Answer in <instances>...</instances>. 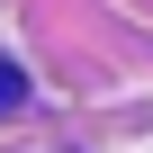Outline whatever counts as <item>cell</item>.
<instances>
[{
  "mask_svg": "<svg viewBox=\"0 0 153 153\" xmlns=\"http://www.w3.org/2000/svg\"><path fill=\"white\" fill-rule=\"evenodd\" d=\"M18 108V72H0V117H9Z\"/></svg>",
  "mask_w": 153,
  "mask_h": 153,
  "instance_id": "obj_1",
  "label": "cell"
}]
</instances>
